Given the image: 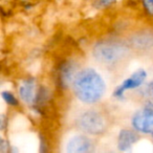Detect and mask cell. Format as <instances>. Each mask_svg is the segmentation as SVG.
I'll list each match as a JSON object with an SVG mask.
<instances>
[{"label":"cell","instance_id":"2","mask_svg":"<svg viewBox=\"0 0 153 153\" xmlns=\"http://www.w3.org/2000/svg\"><path fill=\"white\" fill-rule=\"evenodd\" d=\"M92 51L94 58L101 63L114 64L125 57L128 46L120 41L103 40L94 45Z\"/></svg>","mask_w":153,"mask_h":153},{"label":"cell","instance_id":"1","mask_svg":"<svg viewBox=\"0 0 153 153\" xmlns=\"http://www.w3.org/2000/svg\"><path fill=\"white\" fill-rule=\"evenodd\" d=\"M76 97L85 104H94L103 98L106 84L100 74L94 68L79 70L72 83Z\"/></svg>","mask_w":153,"mask_h":153},{"label":"cell","instance_id":"8","mask_svg":"<svg viewBox=\"0 0 153 153\" xmlns=\"http://www.w3.org/2000/svg\"><path fill=\"white\" fill-rule=\"evenodd\" d=\"M94 143L88 136L74 135L68 140L66 151L68 153H86L92 150Z\"/></svg>","mask_w":153,"mask_h":153},{"label":"cell","instance_id":"10","mask_svg":"<svg viewBox=\"0 0 153 153\" xmlns=\"http://www.w3.org/2000/svg\"><path fill=\"white\" fill-rule=\"evenodd\" d=\"M133 44H135L136 46L140 47V48L150 47L153 45V36L150 34L138 35L135 37V40L133 39Z\"/></svg>","mask_w":153,"mask_h":153},{"label":"cell","instance_id":"14","mask_svg":"<svg viewBox=\"0 0 153 153\" xmlns=\"http://www.w3.org/2000/svg\"><path fill=\"white\" fill-rule=\"evenodd\" d=\"M151 90H152V94H153V82L151 83Z\"/></svg>","mask_w":153,"mask_h":153},{"label":"cell","instance_id":"3","mask_svg":"<svg viewBox=\"0 0 153 153\" xmlns=\"http://www.w3.org/2000/svg\"><path fill=\"white\" fill-rule=\"evenodd\" d=\"M78 126L86 133L91 135H100L106 130V121L98 111L87 110L79 117Z\"/></svg>","mask_w":153,"mask_h":153},{"label":"cell","instance_id":"5","mask_svg":"<svg viewBox=\"0 0 153 153\" xmlns=\"http://www.w3.org/2000/svg\"><path fill=\"white\" fill-rule=\"evenodd\" d=\"M146 78H147L146 70L143 69V68L137 69L135 72H133L128 79H126L125 81L122 82L119 86H117V88H115L114 91H113V97H114V98H122L123 94H125V91L138 88L145 82Z\"/></svg>","mask_w":153,"mask_h":153},{"label":"cell","instance_id":"9","mask_svg":"<svg viewBox=\"0 0 153 153\" xmlns=\"http://www.w3.org/2000/svg\"><path fill=\"white\" fill-rule=\"evenodd\" d=\"M140 136L133 130L123 129L120 131L117 136V147L121 151H127L138 142Z\"/></svg>","mask_w":153,"mask_h":153},{"label":"cell","instance_id":"11","mask_svg":"<svg viewBox=\"0 0 153 153\" xmlns=\"http://www.w3.org/2000/svg\"><path fill=\"white\" fill-rule=\"evenodd\" d=\"M1 96H2V99L5 101V103H7V105H10V106H18V100L17 98L15 97V94H13L11 91H7V90H5V91H2V94H1Z\"/></svg>","mask_w":153,"mask_h":153},{"label":"cell","instance_id":"7","mask_svg":"<svg viewBox=\"0 0 153 153\" xmlns=\"http://www.w3.org/2000/svg\"><path fill=\"white\" fill-rule=\"evenodd\" d=\"M36 80L35 78H26L22 81L18 88V94L23 103L26 105H35V101L37 98Z\"/></svg>","mask_w":153,"mask_h":153},{"label":"cell","instance_id":"4","mask_svg":"<svg viewBox=\"0 0 153 153\" xmlns=\"http://www.w3.org/2000/svg\"><path fill=\"white\" fill-rule=\"evenodd\" d=\"M131 125L135 131L153 134V103H148L144 109L136 111L132 115Z\"/></svg>","mask_w":153,"mask_h":153},{"label":"cell","instance_id":"6","mask_svg":"<svg viewBox=\"0 0 153 153\" xmlns=\"http://www.w3.org/2000/svg\"><path fill=\"white\" fill-rule=\"evenodd\" d=\"M78 72L79 70H78L76 62L69 60V61H65L63 64H61L59 70H58V81H59L60 87L63 89H67L70 86H72L74 78Z\"/></svg>","mask_w":153,"mask_h":153},{"label":"cell","instance_id":"13","mask_svg":"<svg viewBox=\"0 0 153 153\" xmlns=\"http://www.w3.org/2000/svg\"><path fill=\"white\" fill-rule=\"evenodd\" d=\"M142 4L144 7L145 11L149 15L153 16V0H142Z\"/></svg>","mask_w":153,"mask_h":153},{"label":"cell","instance_id":"12","mask_svg":"<svg viewBox=\"0 0 153 153\" xmlns=\"http://www.w3.org/2000/svg\"><path fill=\"white\" fill-rule=\"evenodd\" d=\"M115 1H117V0H96V2H94V7L99 10L106 9V7H110L111 4H113Z\"/></svg>","mask_w":153,"mask_h":153}]
</instances>
